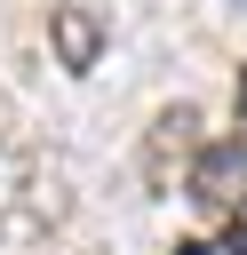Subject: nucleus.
<instances>
[{"label": "nucleus", "mask_w": 247, "mask_h": 255, "mask_svg": "<svg viewBox=\"0 0 247 255\" xmlns=\"http://www.w3.org/2000/svg\"><path fill=\"white\" fill-rule=\"evenodd\" d=\"M239 183H247V135H223V143H199L191 159V199L199 215H239Z\"/></svg>", "instance_id": "2"}, {"label": "nucleus", "mask_w": 247, "mask_h": 255, "mask_svg": "<svg viewBox=\"0 0 247 255\" xmlns=\"http://www.w3.org/2000/svg\"><path fill=\"white\" fill-rule=\"evenodd\" d=\"M175 255H215V247H199V239H183V247H175Z\"/></svg>", "instance_id": "5"}, {"label": "nucleus", "mask_w": 247, "mask_h": 255, "mask_svg": "<svg viewBox=\"0 0 247 255\" xmlns=\"http://www.w3.org/2000/svg\"><path fill=\"white\" fill-rule=\"evenodd\" d=\"M48 48H56L64 72H96V56H104V8L96 0H56L48 8Z\"/></svg>", "instance_id": "3"}, {"label": "nucleus", "mask_w": 247, "mask_h": 255, "mask_svg": "<svg viewBox=\"0 0 247 255\" xmlns=\"http://www.w3.org/2000/svg\"><path fill=\"white\" fill-rule=\"evenodd\" d=\"M191 159H199V112L191 104H167L159 120H151V135H143V191H183L191 183Z\"/></svg>", "instance_id": "1"}, {"label": "nucleus", "mask_w": 247, "mask_h": 255, "mask_svg": "<svg viewBox=\"0 0 247 255\" xmlns=\"http://www.w3.org/2000/svg\"><path fill=\"white\" fill-rule=\"evenodd\" d=\"M239 135H247V64H239Z\"/></svg>", "instance_id": "4"}]
</instances>
